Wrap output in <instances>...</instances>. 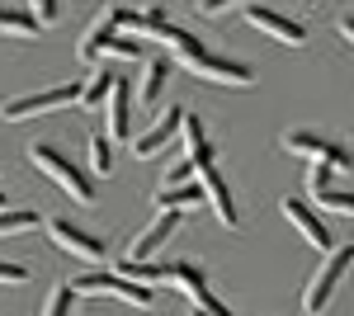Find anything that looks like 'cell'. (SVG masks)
Here are the masks:
<instances>
[{"label": "cell", "instance_id": "cell-28", "mask_svg": "<svg viewBox=\"0 0 354 316\" xmlns=\"http://www.w3.org/2000/svg\"><path fill=\"white\" fill-rule=\"evenodd\" d=\"M0 284H10V288H19V284H28V264L0 260Z\"/></svg>", "mask_w": 354, "mask_h": 316}, {"label": "cell", "instance_id": "cell-25", "mask_svg": "<svg viewBox=\"0 0 354 316\" xmlns=\"http://www.w3.org/2000/svg\"><path fill=\"white\" fill-rule=\"evenodd\" d=\"M71 297H76V292L66 288V284L53 288L48 297H43V316H71Z\"/></svg>", "mask_w": 354, "mask_h": 316}, {"label": "cell", "instance_id": "cell-31", "mask_svg": "<svg viewBox=\"0 0 354 316\" xmlns=\"http://www.w3.org/2000/svg\"><path fill=\"white\" fill-rule=\"evenodd\" d=\"M189 316H232V307H227V302H218V297L208 292V297H198V302H194Z\"/></svg>", "mask_w": 354, "mask_h": 316}, {"label": "cell", "instance_id": "cell-17", "mask_svg": "<svg viewBox=\"0 0 354 316\" xmlns=\"http://www.w3.org/2000/svg\"><path fill=\"white\" fill-rule=\"evenodd\" d=\"M113 38H118V33L109 28V19H100V24H90V28L81 33V43H76V57H81L85 66H90L95 57H109V43H113Z\"/></svg>", "mask_w": 354, "mask_h": 316}, {"label": "cell", "instance_id": "cell-18", "mask_svg": "<svg viewBox=\"0 0 354 316\" xmlns=\"http://www.w3.org/2000/svg\"><path fill=\"white\" fill-rule=\"evenodd\" d=\"M156 212H185V208H203V189L189 185V189H156L151 194Z\"/></svg>", "mask_w": 354, "mask_h": 316}, {"label": "cell", "instance_id": "cell-27", "mask_svg": "<svg viewBox=\"0 0 354 316\" xmlns=\"http://www.w3.org/2000/svg\"><path fill=\"white\" fill-rule=\"evenodd\" d=\"M189 185H194V165H189V160H180V165L165 170V185L161 189H189Z\"/></svg>", "mask_w": 354, "mask_h": 316}, {"label": "cell", "instance_id": "cell-20", "mask_svg": "<svg viewBox=\"0 0 354 316\" xmlns=\"http://www.w3.org/2000/svg\"><path fill=\"white\" fill-rule=\"evenodd\" d=\"M0 33H10V38H38V33H43V24H38L28 10L0 5Z\"/></svg>", "mask_w": 354, "mask_h": 316}, {"label": "cell", "instance_id": "cell-33", "mask_svg": "<svg viewBox=\"0 0 354 316\" xmlns=\"http://www.w3.org/2000/svg\"><path fill=\"white\" fill-rule=\"evenodd\" d=\"M203 15H208V19H222V15H232V5H222V0H213V5H203Z\"/></svg>", "mask_w": 354, "mask_h": 316}, {"label": "cell", "instance_id": "cell-34", "mask_svg": "<svg viewBox=\"0 0 354 316\" xmlns=\"http://www.w3.org/2000/svg\"><path fill=\"white\" fill-rule=\"evenodd\" d=\"M5 203H10V198H5V189H0V212H5Z\"/></svg>", "mask_w": 354, "mask_h": 316}, {"label": "cell", "instance_id": "cell-1", "mask_svg": "<svg viewBox=\"0 0 354 316\" xmlns=\"http://www.w3.org/2000/svg\"><path fill=\"white\" fill-rule=\"evenodd\" d=\"M28 160H33V170H38V175H48V180H53L71 203H81V208L95 203V180H90V175H85L66 151H57V147H48V142H33V147H28Z\"/></svg>", "mask_w": 354, "mask_h": 316}, {"label": "cell", "instance_id": "cell-23", "mask_svg": "<svg viewBox=\"0 0 354 316\" xmlns=\"http://www.w3.org/2000/svg\"><path fill=\"white\" fill-rule=\"evenodd\" d=\"M33 227H43V217H38V212L33 208H5L0 212V236H15V232H33Z\"/></svg>", "mask_w": 354, "mask_h": 316}, {"label": "cell", "instance_id": "cell-11", "mask_svg": "<svg viewBox=\"0 0 354 316\" xmlns=\"http://www.w3.org/2000/svg\"><path fill=\"white\" fill-rule=\"evenodd\" d=\"M198 189H203V203L218 212L222 227H241V212H236V198H232V185L218 165L213 170H198Z\"/></svg>", "mask_w": 354, "mask_h": 316}, {"label": "cell", "instance_id": "cell-12", "mask_svg": "<svg viewBox=\"0 0 354 316\" xmlns=\"http://www.w3.org/2000/svg\"><path fill=\"white\" fill-rule=\"evenodd\" d=\"M175 232H180V212H156V222H151V227H147V232H142V236H137L123 255H128V260H137V264H151V255H156V250H161Z\"/></svg>", "mask_w": 354, "mask_h": 316}, {"label": "cell", "instance_id": "cell-10", "mask_svg": "<svg viewBox=\"0 0 354 316\" xmlns=\"http://www.w3.org/2000/svg\"><path fill=\"white\" fill-rule=\"evenodd\" d=\"M241 15H245L255 28H260V33L279 38L283 48H302V43H307V28H302L293 15H279V10H270V5H245Z\"/></svg>", "mask_w": 354, "mask_h": 316}, {"label": "cell", "instance_id": "cell-7", "mask_svg": "<svg viewBox=\"0 0 354 316\" xmlns=\"http://www.w3.org/2000/svg\"><path fill=\"white\" fill-rule=\"evenodd\" d=\"M43 227H48V241H57V245H62L66 255H76V260L100 264V260H104V250H109L100 236L81 232V227H76V222H66V217H53V222H43Z\"/></svg>", "mask_w": 354, "mask_h": 316}, {"label": "cell", "instance_id": "cell-9", "mask_svg": "<svg viewBox=\"0 0 354 316\" xmlns=\"http://www.w3.org/2000/svg\"><path fill=\"white\" fill-rule=\"evenodd\" d=\"M180 128H185V109H165L161 118H156V123H151V128L147 132H137L133 137V156L137 160H151V156H161L165 147H170V142H175V137H180Z\"/></svg>", "mask_w": 354, "mask_h": 316}, {"label": "cell", "instance_id": "cell-30", "mask_svg": "<svg viewBox=\"0 0 354 316\" xmlns=\"http://www.w3.org/2000/svg\"><path fill=\"white\" fill-rule=\"evenodd\" d=\"M28 15H33L38 24H57V15H62V5H57V0H33V5H28Z\"/></svg>", "mask_w": 354, "mask_h": 316}, {"label": "cell", "instance_id": "cell-2", "mask_svg": "<svg viewBox=\"0 0 354 316\" xmlns=\"http://www.w3.org/2000/svg\"><path fill=\"white\" fill-rule=\"evenodd\" d=\"M354 264V241H345V245H335L326 260H322V269L307 279V288H302V316H326L330 302H335V288H340V279L350 274Z\"/></svg>", "mask_w": 354, "mask_h": 316}, {"label": "cell", "instance_id": "cell-4", "mask_svg": "<svg viewBox=\"0 0 354 316\" xmlns=\"http://www.w3.org/2000/svg\"><path fill=\"white\" fill-rule=\"evenodd\" d=\"M81 80L71 85H53V90H38V95H19V100H5L0 104V118L5 123H24V118H38V113H53V109H71L81 104Z\"/></svg>", "mask_w": 354, "mask_h": 316}, {"label": "cell", "instance_id": "cell-21", "mask_svg": "<svg viewBox=\"0 0 354 316\" xmlns=\"http://www.w3.org/2000/svg\"><path fill=\"white\" fill-rule=\"evenodd\" d=\"M85 151H90V175H113V142L109 132H90V142H85Z\"/></svg>", "mask_w": 354, "mask_h": 316}, {"label": "cell", "instance_id": "cell-22", "mask_svg": "<svg viewBox=\"0 0 354 316\" xmlns=\"http://www.w3.org/2000/svg\"><path fill=\"white\" fill-rule=\"evenodd\" d=\"M113 85H118V76H113V71H100V76H90V85L81 90V104H85V109H100V104H109Z\"/></svg>", "mask_w": 354, "mask_h": 316}, {"label": "cell", "instance_id": "cell-13", "mask_svg": "<svg viewBox=\"0 0 354 316\" xmlns=\"http://www.w3.org/2000/svg\"><path fill=\"white\" fill-rule=\"evenodd\" d=\"M180 142H185V160H189L194 170H213V165H218V147H213V137L203 132V118H194V113H185V128H180Z\"/></svg>", "mask_w": 354, "mask_h": 316}, {"label": "cell", "instance_id": "cell-5", "mask_svg": "<svg viewBox=\"0 0 354 316\" xmlns=\"http://www.w3.org/2000/svg\"><path fill=\"white\" fill-rule=\"evenodd\" d=\"M283 151L288 156H307L312 165H330V170H354L350 151L335 142V137H322V132H307V128H293L283 132Z\"/></svg>", "mask_w": 354, "mask_h": 316}, {"label": "cell", "instance_id": "cell-16", "mask_svg": "<svg viewBox=\"0 0 354 316\" xmlns=\"http://www.w3.org/2000/svg\"><path fill=\"white\" fill-rule=\"evenodd\" d=\"M165 76H170V57H147L142 62V80H137V100L142 104H156L165 90Z\"/></svg>", "mask_w": 354, "mask_h": 316}, {"label": "cell", "instance_id": "cell-15", "mask_svg": "<svg viewBox=\"0 0 354 316\" xmlns=\"http://www.w3.org/2000/svg\"><path fill=\"white\" fill-rule=\"evenodd\" d=\"M165 284H175L180 292H189V302H198V297H208V274H203L198 264H189V260H175V264H165Z\"/></svg>", "mask_w": 354, "mask_h": 316}, {"label": "cell", "instance_id": "cell-26", "mask_svg": "<svg viewBox=\"0 0 354 316\" xmlns=\"http://www.w3.org/2000/svg\"><path fill=\"white\" fill-rule=\"evenodd\" d=\"M335 189V170L330 165H307V194H326Z\"/></svg>", "mask_w": 354, "mask_h": 316}, {"label": "cell", "instance_id": "cell-32", "mask_svg": "<svg viewBox=\"0 0 354 316\" xmlns=\"http://www.w3.org/2000/svg\"><path fill=\"white\" fill-rule=\"evenodd\" d=\"M335 28H340V38H345V43H354V15H340Z\"/></svg>", "mask_w": 354, "mask_h": 316}, {"label": "cell", "instance_id": "cell-19", "mask_svg": "<svg viewBox=\"0 0 354 316\" xmlns=\"http://www.w3.org/2000/svg\"><path fill=\"white\" fill-rule=\"evenodd\" d=\"M118 279H128V284H137V288H156V284H165V264H137L128 260V255H118V269H113Z\"/></svg>", "mask_w": 354, "mask_h": 316}, {"label": "cell", "instance_id": "cell-8", "mask_svg": "<svg viewBox=\"0 0 354 316\" xmlns=\"http://www.w3.org/2000/svg\"><path fill=\"white\" fill-rule=\"evenodd\" d=\"M283 217H288V227L298 232L312 250H322V255H330L335 250V236L326 232V222L317 217V208L312 203H302V198H283Z\"/></svg>", "mask_w": 354, "mask_h": 316}, {"label": "cell", "instance_id": "cell-3", "mask_svg": "<svg viewBox=\"0 0 354 316\" xmlns=\"http://www.w3.org/2000/svg\"><path fill=\"white\" fill-rule=\"evenodd\" d=\"M66 288L76 292V297H118V302H128V307H151V302H156L151 288H137V284L118 279V274H104V269H85Z\"/></svg>", "mask_w": 354, "mask_h": 316}, {"label": "cell", "instance_id": "cell-14", "mask_svg": "<svg viewBox=\"0 0 354 316\" xmlns=\"http://www.w3.org/2000/svg\"><path fill=\"white\" fill-rule=\"evenodd\" d=\"M128 90H133V85H128V80H118V85H113V95H109V142H128V118H133V100L137 95H128Z\"/></svg>", "mask_w": 354, "mask_h": 316}, {"label": "cell", "instance_id": "cell-29", "mask_svg": "<svg viewBox=\"0 0 354 316\" xmlns=\"http://www.w3.org/2000/svg\"><path fill=\"white\" fill-rule=\"evenodd\" d=\"M109 57H123V62H142V43H137V38H113V43H109Z\"/></svg>", "mask_w": 354, "mask_h": 316}, {"label": "cell", "instance_id": "cell-24", "mask_svg": "<svg viewBox=\"0 0 354 316\" xmlns=\"http://www.w3.org/2000/svg\"><path fill=\"white\" fill-rule=\"evenodd\" d=\"M322 212H335V217H354V189H326V194H312Z\"/></svg>", "mask_w": 354, "mask_h": 316}, {"label": "cell", "instance_id": "cell-6", "mask_svg": "<svg viewBox=\"0 0 354 316\" xmlns=\"http://www.w3.org/2000/svg\"><path fill=\"white\" fill-rule=\"evenodd\" d=\"M180 66H189L194 76L213 80V85H255V71L245 62H232V57L213 53V48H198V53H185Z\"/></svg>", "mask_w": 354, "mask_h": 316}]
</instances>
